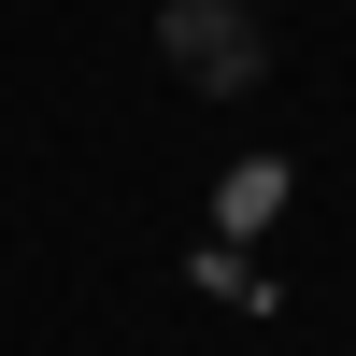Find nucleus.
I'll use <instances>...</instances> for the list:
<instances>
[{"mask_svg":"<svg viewBox=\"0 0 356 356\" xmlns=\"http://www.w3.org/2000/svg\"><path fill=\"white\" fill-rule=\"evenodd\" d=\"M157 57L200 100H243V86L271 72V29H257V0H157Z\"/></svg>","mask_w":356,"mask_h":356,"instance_id":"f257e3e1","label":"nucleus"}]
</instances>
